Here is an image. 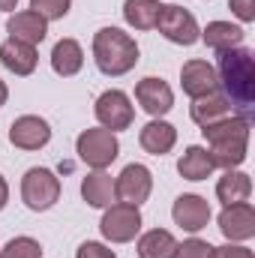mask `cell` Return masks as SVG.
<instances>
[{
    "instance_id": "7402d4cb",
    "label": "cell",
    "mask_w": 255,
    "mask_h": 258,
    "mask_svg": "<svg viewBox=\"0 0 255 258\" xmlns=\"http://www.w3.org/2000/svg\"><path fill=\"white\" fill-rule=\"evenodd\" d=\"M81 66H84V48H81L75 39H60V42H54V48H51V69H54L60 78L78 75Z\"/></svg>"
},
{
    "instance_id": "277c9868",
    "label": "cell",
    "mask_w": 255,
    "mask_h": 258,
    "mask_svg": "<svg viewBox=\"0 0 255 258\" xmlns=\"http://www.w3.org/2000/svg\"><path fill=\"white\" fill-rule=\"evenodd\" d=\"M75 153H78V159L87 165V168H93V171H105L117 156H120V141H117V132H111V129H84L81 135H78V141H75Z\"/></svg>"
},
{
    "instance_id": "d6986e66",
    "label": "cell",
    "mask_w": 255,
    "mask_h": 258,
    "mask_svg": "<svg viewBox=\"0 0 255 258\" xmlns=\"http://www.w3.org/2000/svg\"><path fill=\"white\" fill-rule=\"evenodd\" d=\"M81 198L90 204V207H111L117 201V192H114V177L108 171H90L84 180H81Z\"/></svg>"
},
{
    "instance_id": "d6a6232c",
    "label": "cell",
    "mask_w": 255,
    "mask_h": 258,
    "mask_svg": "<svg viewBox=\"0 0 255 258\" xmlns=\"http://www.w3.org/2000/svg\"><path fill=\"white\" fill-rule=\"evenodd\" d=\"M6 99H9V87H6V81H0V108L6 105Z\"/></svg>"
},
{
    "instance_id": "9a60e30c",
    "label": "cell",
    "mask_w": 255,
    "mask_h": 258,
    "mask_svg": "<svg viewBox=\"0 0 255 258\" xmlns=\"http://www.w3.org/2000/svg\"><path fill=\"white\" fill-rule=\"evenodd\" d=\"M6 33H9V39L27 42V45H39L48 36V21L39 12H33V9H21V12H12L6 18Z\"/></svg>"
},
{
    "instance_id": "603a6c76",
    "label": "cell",
    "mask_w": 255,
    "mask_h": 258,
    "mask_svg": "<svg viewBox=\"0 0 255 258\" xmlns=\"http://www.w3.org/2000/svg\"><path fill=\"white\" fill-rule=\"evenodd\" d=\"M252 195V180L246 171H237V168H228L219 180H216V198L222 204H237V201H249Z\"/></svg>"
},
{
    "instance_id": "f546056e",
    "label": "cell",
    "mask_w": 255,
    "mask_h": 258,
    "mask_svg": "<svg viewBox=\"0 0 255 258\" xmlns=\"http://www.w3.org/2000/svg\"><path fill=\"white\" fill-rule=\"evenodd\" d=\"M210 258H255L252 249H246L243 243H225V246H213Z\"/></svg>"
},
{
    "instance_id": "cb8c5ba5",
    "label": "cell",
    "mask_w": 255,
    "mask_h": 258,
    "mask_svg": "<svg viewBox=\"0 0 255 258\" xmlns=\"http://www.w3.org/2000/svg\"><path fill=\"white\" fill-rule=\"evenodd\" d=\"M159 9H162L159 0H126L123 3V18L135 30H153L156 18H159Z\"/></svg>"
},
{
    "instance_id": "f1b7e54d",
    "label": "cell",
    "mask_w": 255,
    "mask_h": 258,
    "mask_svg": "<svg viewBox=\"0 0 255 258\" xmlns=\"http://www.w3.org/2000/svg\"><path fill=\"white\" fill-rule=\"evenodd\" d=\"M75 258H117V252L99 240H84L78 249H75Z\"/></svg>"
},
{
    "instance_id": "ac0fdd59",
    "label": "cell",
    "mask_w": 255,
    "mask_h": 258,
    "mask_svg": "<svg viewBox=\"0 0 255 258\" xmlns=\"http://www.w3.org/2000/svg\"><path fill=\"white\" fill-rule=\"evenodd\" d=\"M231 108H234V105L228 102V96L216 90V93H207V96H201V99H192L189 117L204 129V126H210V123H216V120H222V117H228V114H234Z\"/></svg>"
},
{
    "instance_id": "3957f363",
    "label": "cell",
    "mask_w": 255,
    "mask_h": 258,
    "mask_svg": "<svg viewBox=\"0 0 255 258\" xmlns=\"http://www.w3.org/2000/svg\"><path fill=\"white\" fill-rule=\"evenodd\" d=\"M93 60L102 75H126L138 63V42L120 27H102L93 33Z\"/></svg>"
},
{
    "instance_id": "4316f807",
    "label": "cell",
    "mask_w": 255,
    "mask_h": 258,
    "mask_svg": "<svg viewBox=\"0 0 255 258\" xmlns=\"http://www.w3.org/2000/svg\"><path fill=\"white\" fill-rule=\"evenodd\" d=\"M69 6L72 0H30V9L39 12L45 21H60L69 15Z\"/></svg>"
},
{
    "instance_id": "d4e9b609",
    "label": "cell",
    "mask_w": 255,
    "mask_h": 258,
    "mask_svg": "<svg viewBox=\"0 0 255 258\" xmlns=\"http://www.w3.org/2000/svg\"><path fill=\"white\" fill-rule=\"evenodd\" d=\"M177 246L174 234L165 228H150L147 234L138 237V258H171Z\"/></svg>"
},
{
    "instance_id": "7a4b0ae2",
    "label": "cell",
    "mask_w": 255,
    "mask_h": 258,
    "mask_svg": "<svg viewBox=\"0 0 255 258\" xmlns=\"http://www.w3.org/2000/svg\"><path fill=\"white\" fill-rule=\"evenodd\" d=\"M219 87L231 105L252 108L255 102V54L249 48H231L219 54Z\"/></svg>"
},
{
    "instance_id": "5bb4252c",
    "label": "cell",
    "mask_w": 255,
    "mask_h": 258,
    "mask_svg": "<svg viewBox=\"0 0 255 258\" xmlns=\"http://www.w3.org/2000/svg\"><path fill=\"white\" fill-rule=\"evenodd\" d=\"M171 216H174V225H180V228L189 231V234H198V231L207 228V222H210V204H207V198H201V195L183 192L174 201Z\"/></svg>"
},
{
    "instance_id": "1f68e13d",
    "label": "cell",
    "mask_w": 255,
    "mask_h": 258,
    "mask_svg": "<svg viewBox=\"0 0 255 258\" xmlns=\"http://www.w3.org/2000/svg\"><path fill=\"white\" fill-rule=\"evenodd\" d=\"M6 201H9V183H6V177L0 174V210L6 207Z\"/></svg>"
},
{
    "instance_id": "52a82bcc",
    "label": "cell",
    "mask_w": 255,
    "mask_h": 258,
    "mask_svg": "<svg viewBox=\"0 0 255 258\" xmlns=\"http://www.w3.org/2000/svg\"><path fill=\"white\" fill-rule=\"evenodd\" d=\"M99 231H102V237L108 243H129V240H135V234L141 231V210L132 207V204H123V201H114L111 207H105Z\"/></svg>"
},
{
    "instance_id": "44dd1931",
    "label": "cell",
    "mask_w": 255,
    "mask_h": 258,
    "mask_svg": "<svg viewBox=\"0 0 255 258\" xmlns=\"http://www.w3.org/2000/svg\"><path fill=\"white\" fill-rule=\"evenodd\" d=\"M177 171H180L183 180L198 183V180H207V177L216 171V165H213L207 147H201V144H189V147L183 150V156L177 159Z\"/></svg>"
},
{
    "instance_id": "30bf717a",
    "label": "cell",
    "mask_w": 255,
    "mask_h": 258,
    "mask_svg": "<svg viewBox=\"0 0 255 258\" xmlns=\"http://www.w3.org/2000/svg\"><path fill=\"white\" fill-rule=\"evenodd\" d=\"M219 231L228 243H246L255 237V207L249 201L225 204L219 213Z\"/></svg>"
},
{
    "instance_id": "2e32d148",
    "label": "cell",
    "mask_w": 255,
    "mask_h": 258,
    "mask_svg": "<svg viewBox=\"0 0 255 258\" xmlns=\"http://www.w3.org/2000/svg\"><path fill=\"white\" fill-rule=\"evenodd\" d=\"M0 63L6 66L12 75L27 78V75H33V69H36V63H39L36 45L18 42V39H6V42L0 45Z\"/></svg>"
},
{
    "instance_id": "4fadbf2b",
    "label": "cell",
    "mask_w": 255,
    "mask_h": 258,
    "mask_svg": "<svg viewBox=\"0 0 255 258\" xmlns=\"http://www.w3.org/2000/svg\"><path fill=\"white\" fill-rule=\"evenodd\" d=\"M135 99L150 117H162L174 108V90L168 87V81H162L156 75H147L135 84Z\"/></svg>"
},
{
    "instance_id": "836d02e7",
    "label": "cell",
    "mask_w": 255,
    "mask_h": 258,
    "mask_svg": "<svg viewBox=\"0 0 255 258\" xmlns=\"http://www.w3.org/2000/svg\"><path fill=\"white\" fill-rule=\"evenodd\" d=\"M15 6H18V0H0V9H3V12H12Z\"/></svg>"
},
{
    "instance_id": "484cf974",
    "label": "cell",
    "mask_w": 255,
    "mask_h": 258,
    "mask_svg": "<svg viewBox=\"0 0 255 258\" xmlns=\"http://www.w3.org/2000/svg\"><path fill=\"white\" fill-rule=\"evenodd\" d=\"M0 258H42V246H39V240L21 234V237H12L0 249Z\"/></svg>"
},
{
    "instance_id": "8fae6325",
    "label": "cell",
    "mask_w": 255,
    "mask_h": 258,
    "mask_svg": "<svg viewBox=\"0 0 255 258\" xmlns=\"http://www.w3.org/2000/svg\"><path fill=\"white\" fill-rule=\"evenodd\" d=\"M9 141L18 150H42L51 141V126L39 114H21L9 126Z\"/></svg>"
},
{
    "instance_id": "8992f818",
    "label": "cell",
    "mask_w": 255,
    "mask_h": 258,
    "mask_svg": "<svg viewBox=\"0 0 255 258\" xmlns=\"http://www.w3.org/2000/svg\"><path fill=\"white\" fill-rule=\"evenodd\" d=\"M153 30H159V33H162L168 42H174V45H195V42L201 39V27H198L195 15H192L189 9L177 6V3H162Z\"/></svg>"
},
{
    "instance_id": "83f0119b",
    "label": "cell",
    "mask_w": 255,
    "mask_h": 258,
    "mask_svg": "<svg viewBox=\"0 0 255 258\" xmlns=\"http://www.w3.org/2000/svg\"><path fill=\"white\" fill-rule=\"evenodd\" d=\"M210 243L207 240H201V237H189V240H183V243H177L174 246V252L171 258H210Z\"/></svg>"
},
{
    "instance_id": "6da1fadb",
    "label": "cell",
    "mask_w": 255,
    "mask_h": 258,
    "mask_svg": "<svg viewBox=\"0 0 255 258\" xmlns=\"http://www.w3.org/2000/svg\"><path fill=\"white\" fill-rule=\"evenodd\" d=\"M201 135L207 138V153L213 159L216 168H237L246 162V150H249V117L243 114H228L216 123L201 129Z\"/></svg>"
},
{
    "instance_id": "e0dca14e",
    "label": "cell",
    "mask_w": 255,
    "mask_h": 258,
    "mask_svg": "<svg viewBox=\"0 0 255 258\" xmlns=\"http://www.w3.org/2000/svg\"><path fill=\"white\" fill-rule=\"evenodd\" d=\"M138 144H141L150 156H165V153L177 144V129L171 126L168 120H162V117H153L147 126L141 129Z\"/></svg>"
},
{
    "instance_id": "ba28073f",
    "label": "cell",
    "mask_w": 255,
    "mask_h": 258,
    "mask_svg": "<svg viewBox=\"0 0 255 258\" xmlns=\"http://www.w3.org/2000/svg\"><path fill=\"white\" fill-rule=\"evenodd\" d=\"M93 114L99 120L102 129H111V132H120V129H129L132 120H135V108H132V99H129L123 90H105L99 93L96 105H93Z\"/></svg>"
},
{
    "instance_id": "ffe728a7",
    "label": "cell",
    "mask_w": 255,
    "mask_h": 258,
    "mask_svg": "<svg viewBox=\"0 0 255 258\" xmlns=\"http://www.w3.org/2000/svg\"><path fill=\"white\" fill-rule=\"evenodd\" d=\"M201 39H204L207 48H213L216 54H222V51L240 48V42H243V27H240V24H231V21H210V24L201 30Z\"/></svg>"
},
{
    "instance_id": "5b68a950",
    "label": "cell",
    "mask_w": 255,
    "mask_h": 258,
    "mask_svg": "<svg viewBox=\"0 0 255 258\" xmlns=\"http://www.w3.org/2000/svg\"><path fill=\"white\" fill-rule=\"evenodd\" d=\"M21 201L33 213L51 210L60 201V177L51 168H42V165L27 168L24 177H21Z\"/></svg>"
},
{
    "instance_id": "4dcf8cb0",
    "label": "cell",
    "mask_w": 255,
    "mask_h": 258,
    "mask_svg": "<svg viewBox=\"0 0 255 258\" xmlns=\"http://www.w3.org/2000/svg\"><path fill=\"white\" fill-rule=\"evenodd\" d=\"M228 9H231L243 24L255 21V0H228Z\"/></svg>"
},
{
    "instance_id": "9c48e42d",
    "label": "cell",
    "mask_w": 255,
    "mask_h": 258,
    "mask_svg": "<svg viewBox=\"0 0 255 258\" xmlns=\"http://www.w3.org/2000/svg\"><path fill=\"white\" fill-rule=\"evenodd\" d=\"M114 192H117V201L123 204H132V207H141L150 192H153V174L147 165L141 162H129L126 168L117 174L114 180Z\"/></svg>"
},
{
    "instance_id": "7c38bea8",
    "label": "cell",
    "mask_w": 255,
    "mask_h": 258,
    "mask_svg": "<svg viewBox=\"0 0 255 258\" xmlns=\"http://www.w3.org/2000/svg\"><path fill=\"white\" fill-rule=\"evenodd\" d=\"M180 87L189 99H201L207 93H216L219 90V75H216V66L195 57V60H186L180 66Z\"/></svg>"
}]
</instances>
